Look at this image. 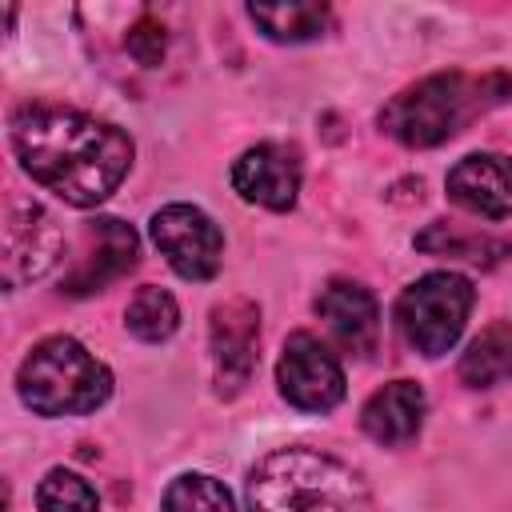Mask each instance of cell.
Segmentation results:
<instances>
[{"instance_id": "cell-7", "label": "cell", "mask_w": 512, "mask_h": 512, "mask_svg": "<svg viewBox=\"0 0 512 512\" xmlns=\"http://www.w3.org/2000/svg\"><path fill=\"white\" fill-rule=\"evenodd\" d=\"M276 384L280 396L300 412H332L344 400V368L336 352L312 332H292L284 340L276 360Z\"/></svg>"}, {"instance_id": "cell-13", "label": "cell", "mask_w": 512, "mask_h": 512, "mask_svg": "<svg viewBox=\"0 0 512 512\" xmlns=\"http://www.w3.org/2000/svg\"><path fill=\"white\" fill-rule=\"evenodd\" d=\"M316 312L352 356H372L380 344V304L356 280H328L316 296Z\"/></svg>"}, {"instance_id": "cell-17", "label": "cell", "mask_w": 512, "mask_h": 512, "mask_svg": "<svg viewBox=\"0 0 512 512\" xmlns=\"http://www.w3.org/2000/svg\"><path fill=\"white\" fill-rule=\"evenodd\" d=\"M416 248L428 256H456V260H472V264H496L500 256L512 252L508 240H496L484 232H456L448 220H432L416 236Z\"/></svg>"}, {"instance_id": "cell-18", "label": "cell", "mask_w": 512, "mask_h": 512, "mask_svg": "<svg viewBox=\"0 0 512 512\" xmlns=\"http://www.w3.org/2000/svg\"><path fill=\"white\" fill-rule=\"evenodd\" d=\"M176 324H180V308H176L172 292H164L156 284H144V288L132 292L128 308H124V328L136 340L160 344V340H168L176 332Z\"/></svg>"}, {"instance_id": "cell-20", "label": "cell", "mask_w": 512, "mask_h": 512, "mask_svg": "<svg viewBox=\"0 0 512 512\" xmlns=\"http://www.w3.org/2000/svg\"><path fill=\"white\" fill-rule=\"evenodd\" d=\"M36 508L40 512H100V500L84 476L68 468H48L44 480L36 484Z\"/></svg>"}, {"instance_id": "cell-6", "label": "cell", "mask_w": 512, "mask_h": 512, "mask_svg": "<svg viewBox=\"0 0 512 512\" xmlns=\"http://www.w3.org/2000/svg\"><path fill=\"white\" fill-rule=\"evenodd\" d=\"M152 244L184 280H212L224 256V232L196 204H164L148 224Z\"/></svg>"}, {"instance_id": "cell-3", "label": "cell", "mask_w": 512, "mask_h": 512, "mask_svg": "<svg viewBox=\"0 0 512 512\" xmlns=\"http://www.w3.org/2000/svg\"><path fill=\"white\" fill-rule=\"evenodd\" d=\"M244 500L248 512H352L360 480L328 452L276 448L248 472Z\"/></svg>"}, {"instance_id": "cell-9", "label": "cell", "mask_w": 512, "mask_h": 512, "mask_svg": "<svg viewBox=\"0 0 512 512\" xmlns=\"http://www.w3.org/2000/svg\"><path fill=\"white\" fill-rule=\"evenodd\" d=\"M140 240L136 228L116 220V216H96L84 224V240H80V256L72 260V268L60 280L64 296H92L100 288H108L112 280H120L132 264H136Z\"/></svg>"}, {"instance_id": "cell-21", "label": "cell", "mask_w": 512, "mask_h": 512, "mask_svg": "<svg viewBox=\"0 0 512 512\" xmlns=\"http://www.w3.org/2000/svg\"><path fill=\"white\" fill-rule=\"evenodd\" d=\"M124 44H128V52H132V60H136V64L156 68V64L164 60V44H168V36H164V24H160L156 16H148V12H144V16L128 28Z\"/></svg>"}, {"instance_id": "cell-10", "label": "cell", "mask_w": 512, "mask_h": 512, "mask_svg": "<svg viewBox=\"0 0 512 512\" xmlns=\"http://www.w3.org/2000/svg\"><path fill=\"white\" fill-rule=\"evenodd\" d=\"M256 340H260V308L252 300L232 296V300H220L212 308L208 344H212V372H216L220 396H236L252 380Z\"/></svg>"}, {"instance_id": "cell-8", "label": "cell", "mask_w": 512, "mask_h": 512, "mask_svg": "<svg viewBox=\"0 0 512 512\" xmlns=\"http://www.w3.org/2000/svg\"><path fill=\"white\" fill-rule=\"evenodd\" d=\"M60 252L64 232L56 216L28 196H12L4 208V288L40 280L60 260Z\"/></svg>"}, {"instance_id": "cell-12", "label": "cell", "mask_w": 512, "mask_h": 512, "mask_svg": "<svg viewBox=\"0 0 512 512\" xmlns=\"http://www.w3.org/2000/svg\"><path fill=\"white\" fill-rule=\"evenodd\" d=\"M444 188L464 212H476L484 220H504L512 216V156L468 152L448 168Z\"/></svg>"}, {"instance_id": "cell-4", "label": "cell", "mask_w": 512, "mask_h": 512, "mask_svg": "<svg viewBox=\"0 0 512 512\" xmlns=\"http://www.w3.org/2000/svg\"><path fill=\"white\" fill-rule=\"evenodd\" d=\"M16 392L36 416H84L112 396V372L80 340L48 336L24 356Z\"/></svg>"}, {"instance_id": "cell-16", "label": "cell", "mask_w": 512, "mask_h": 512, "mask_svg": "<svg viewBox=\"0 0 512 512\" xmlns=\"http://www.w3.org/2000/svg\"><path fill=\"white\" fill-rule=\"evenodd\" d=\"M460 380L468 388H492L512 380V324H488L460 356Z\"/></svg>"}, {"instance_id": "cell-11", "label": "cell", "mask_w": 512, "mask_h": 512, "mask_svg": "<svg viewBox=\"0 0 512 512\" xmlns=\"http://www.w3.org/2000/svg\"><path fill=\"white\" fill-rule=\"evenodd\" d=\"M228 180L240 192V200L260 204L268 212H288L300 192V156L288 144L264 140V144L240 152Z\"/></svg>"}, {"instance_id": "cell-2", "label": "cell", "mask_w": 512, "mask_h": 512, "mask_svg": "<svg viewBox=\"0 0 512 512\" xmlns=\"http://www.w3.org/2000/svg\"><path fill=\"white\" fill-rule=\"evenodd\" d=\"M512 96V76L508 72H432L408 88H400L384 108H380V128L404 144V148H436L452 140L464 124L484 116L488 108L504 104Z\"/></svg>"}, {"instance_id": "cell-19", "label": "cell", "mask_w": 512, "mask_h": 512, "mask_svg": "<svg viewBox=\"0 0 512 512\" xmlns=\"http://www.w3.org/2000/svg\"><path fill=\"white\" fill-rule=\"evenodd\" d=\"M160 512H236V508L220 480L204 472H184L164 488Z\"/></svg>"}, {"instance_id": "cell-5", "label": "cell", "mask_w": 512, "mask_h": 512, "mask_svg": "<svg viewBox=\"0 0 512 512\" xmlns=\"http://www.w3.org/2000/svg\"><path fill=\"white\" fill-rule=\"evenodd\" d=\"M476 304V288L460 272H428L412 280L396 300V324L420 356H444Z\"/></svg>"}, {"instance_id": "cell-15", "label": "cell", "mask_w": 512, "mask_h": 512, "mask_svg": "<svg viewBox=\"0 0 512 512\" xmlns=\"http://www.w3.org/2000/svg\"><path fill=\"white\" fill-rule=\"evenodd\" d=\"M252 24L276 40V44H304L316 40L332 28L328 4H308V0H288V4H248Z\"/></svg>"}, {"instance_id": "cell-14", "label": "cell", "mask_w": 512, "mask_h": 512, "mask_svg": "<svg viewBox=\"0 0 512 512\" xmlns=\"http://www.w3.org/2000/svg\"><path fill=\"white\" fill-rule=\"evenodd\" d=\"M424 388L416 380H388L384 388H376L364 408H360V428L384 444V448H400L408 440H416L420 424H424Z\"/></svg>"}, {"instance_id": "cell-1", "label": "cell", "mask_w": 512, "mask_h": 512, "mask_svg": "<svg viewBox=\"0 0 512 512\" xmlns=\"http://www.w3.org/2000/svg\"><path fill=\"white\" fill-rule=\"evenodd\" d=\"M8 136L20 168L72 208H92L108 200L136 156L132 136L112 120L40 100L12 112Z\"/></svg>"}]
</instances>
